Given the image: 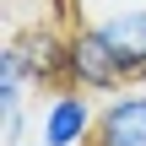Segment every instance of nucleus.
Instances as JSON below:
<instances>
[{"label": "nucleus", "instance_id": "obj_1", "mask_svg": "<svg viewBox=\"0 0 146 146\" xmlns=\"http://www.w3.org/2000/svg\"><path fill=\"white\" fill-rule=\"evenodd\" d=\"M65 81L92 92V98H114L119 87H130L125 60L114 54V43L98 33V22H76L65 33Z\"/></svg>", "mask_w": 146, "mask_h": 146}, {"label": "nucleus", "instance_id": "obj_4", "mask_svg": "<svg viewBox=\"0 0 146 146\" xmlns=\"http://www.w3.org/2000/svg\"><path fill=\"white\" fill-rule=\"evenodd\" d=\"M98 146H146V87H119L98 108Z\"/></svg>", "mask_w": 146, "mask_h": 146}, {"label": "nucleus", "instance_id": "obj_3", "mask_svg": "<svg viewBox=\"0 0 146 146\" xmlns=\"http://www.w3.org/2000/svg\"><path fill=\"white\" fill-rule=\"evenodd\" d=\"M98 33L114 43V54L125 60L130 81L146 70V0H119L98 16Z\"/></svg>", "mask_w": 146, "mask_h": 146}, {"label": "nucleus", "instance_id": "obj_6", "mask_svg": "<svg viewBox=\"0 0 146 146\" xmlns=\"http://www.w3.org/2000/svg\"><path fill=\"white\" fill-rule=\"evenodd\" d=\"M87 5H98V0H54V11H60V16H81Z\"/></svg>", "mask_w": 146, "mask_h": 146}, {"label": "nucleus", "instance_id": "obj_8", "mask_svg": "<svg viewBox=\"0 0 146 146\" xmlns=\"http://www.w3.org/2000/svg\"><path fill=\"white\" fill-rule=\"evenodd\" d=\"M135 81H141V87H146V70H141V76H135Z\"/></svg>", "mask_w": 146, "mask_h": 146}, {"label": "nucleus", "instance_id": "obj_7", "mask_svg": "<svg viewBox=\"0 0 146 146\" xmlns=\"http://www.w3.org/2000/svg\"><path fill=\"white\" fill-rule=\"evenodd\" d=\"M22 146H43V141H38V135H33V141H22Z\"/></svg>", "mask_w": 146, "mask_h": 146}, {"label": "nucleus", "instance_id": "obj_5", "mask_svg": "<svg viewBox=\"0 0 146 146\" xmlns=\"http://www.w3.org/2000/svg\"><path fill=\"white\" fill-rule=\"evenodd\" d=\"M16 43H22V54H27V65L43 87L65 81V38L54 27H27V33H16Z\"/></svg>", "mask_w": 146, "mask_h": 146}, {"label": "nucleus", "instance_id": "obj_2", "mask_svg": "<svg viewBox=\"0 0 146 146\" xmlns=\"http://www.w3.org/2000/svg\"><path fill=\"white\" fill-rule=\"evenodd\" d=\"M33 135L43 146H98V103H92V92H81L70 81L49 87L43 103H38Z\"/></svg>", "mask_w": 146, "mask_h": 146}]
</instances>
